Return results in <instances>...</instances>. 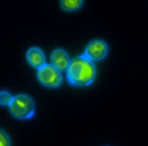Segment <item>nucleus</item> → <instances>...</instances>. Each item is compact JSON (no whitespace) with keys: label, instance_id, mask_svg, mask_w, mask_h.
Segmentation results:
<instances>
[{"label":"nucleus","instance_id":"6e6552de","mask_svg":"<svg viewBox=\"0 0 148 146\" xmlns=\"http://www.w3.org/2000/svg\"><path fill=\"white\" fill-rule=\"evenodd\" d=\"M12 99H14V96H12L8 91H0V106L8 107L11 104Z\"/></svg>","mask_w":148,"mask_h":146},{"label":"nucleus","instance_id":"f03ea898","mask_svg":"<svg viewBox=\"0 0 148 146\" xmlns=\"http://www.w3.org/2000/svg\"><path fill=\"white\" fill-rule=\"evenodd\" d=\"M8 110L16 119H20V120L30 119L35 114V102L31 96L20 93V95L14 96L11 104L8 106Z\"/></svg>","mask_w":148,"mask_h":146},{"label":"nucleus","instance_id":"423d86ee","mask_svg":"<svg viewBox=\"0 0 148 146\" xmlns=\"http://www.w3.org/2000/svg\"><path fill=\"white\" fill-rule=\"evenodd\" d=\"M26 58H27V62L31 65L32 68L39 69L42 68L43 65H46V57H45V53L42 51V49L39 48H30L26 53Z\"/></svg>","mask_w":148,"mask_h":146},{"label":"nucleus","instance_id":"7ed1b4c3","mask_svg":"<svg viewBox=\"0 0 148 146\" xmlns=\"http://www.w3.org/2000/svg\"><path fill=\"white\" fill-rule=\"evenodd\" d=\"M39 83L47 88H58L62 84V73L51 64H46L38 69L36 73Z\"/></svg>","mask_w":148,"mask_h":146},{"label":"nucleus","instance_id":"f257e3e1","mask_svg":"<svg viewBox=\"0 0 148 146\" xmlns=\"http://www.w3.org/2000/svg\"><path fill=\"white\" fill-rule=\"evenodd\" d=\"M66 76L69 84L73 87H88L96 80L97 69L93 61L81 54L70 61Z\"/></svg>","mask_w":148,"mask_h":146},{"label":"nucleus","instance_id":"39448f33","mask_svg":"<svg viewBox=\"0 0 148 146\" xmlns=\"http://www.w3.org/2000/svg\"><path fill=\"white\" fill-rule=\"evenodd\" d=\"M70 57L63 49H54L51 51L50 55V64L54 68H57L59 72L67 71V68L70 65Z\"/></svg>","mask_w":148,"mask_h":146},{"label":"nucleus","instance_id":"0eeeda50","mask_svg":"<svg viewBox=\"0 0 148 146\" xmlns=\"http://www.w3.org/2000/svg\"><path fill=\"white\" fill-rule=\"evenodd\" d=\"M59 3H61V8L63 11L71 12L79 10L84 4V0H59Z\"/></svg>","mask_w":148,"mask_h":146},{"label":"nucleus","instance_id":"1a4fd4ad","mask_svg":"<svg viewBox=\"0 0 148 146\" xmlns=\"http://www.w3.org/2000/svg\"><path fill=\"white\" fill-rule=\"evenodd\" d=\"M0 146H11V139L4 130L0 129Z\"/></svg>","mask_w":148,"mask_h":146},{"label":"nucleus","instance_id":"20e7f679","mask_svg":"<svg viewBox=\"0 0 148 146\" xmlns=\"http://www.w3.org/2000/svg\"><path fill=\"white\" fill-rule=\"evenodd\" d=\"M108 51H109V48H108V44L105 41L94 39L86 46L84 55L86 58H89L90 61L96 62V61H101V60L105 58L108 55Z\"/></svg>","mask_w":148,"mask_h":146}]
</instances>
